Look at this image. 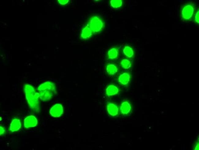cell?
Masks as SVG:
<instances>
[{
  "mask_svg": "<svg viewBox=\"0 0 199 150\" xmlns=\"http://www.w3.org/2000/svg\"><path fill=\"white\" fill-rule=\"evenodd\" d=\"M38 90L40 99L43 101L49 100L56 93L55 85L50 82H47L41 85Z\"/></svg>",
  "mask_w": 199,
  "mask_h": 150,
  "instance_id": "7a4b0ae2",
  "label": "cell"
},
{
  "mask_svg": "<svg viewBox=\"0 0 199 150\" xmlns=\"http://www.w3.org/2000/svg\"><path fill=\"white\" fill-rule=\"evenodd\" d=\"M120 64L122 67L126 69H129L131 66V62L127 59H123L120 62Z\"/></svg>",
  "mask_w": 199,
  "mask_h": 150,
  "instance_id": "e0dca14e",
  "label": "cell"
},
{
  "mask_svg": "<svg viewBox=\"0 0 199 150\" xmlns=\"http://www.w3.org/2000/svg\"><path fill=\"white\" fill-rule=\"evenodd\" d=\"M106 70L108 74L112 75L117 72L118 69L115 65L109 64L107 66Z\"/></svg>",
  "mask_w": 199,
  "mask_h": 150,
  "instance_id": "4fadbf2b",
  "label": "cell"
},
{
  "mask_svg": "<svg viewBox=\"0 0 199 150\" xmlns=\"http://www.w3.org/2000/svg\"><path fill=\"white\" fill-rule=\"evenodd\" d=\"M107 110L108 114L113 117L117 116L119 112L117 106L112 103H109L107 106Z\"/></svg>",
  "mask_w": 199,
  "mask_h": 150,
  "instance_id": "52a82bcc",
  "label": "cell"
},
{
  "mask_svg": "<svg viewBox=\"0 0 199 150\" xmlns=\"http://www.w3.org/2000/svg\"><path fill=\"white\" fill-rule=\"evenodd\" d=\"M199 10L197 11L195 16V21L197 24L199 23Z\"/></svg>",
  "mask_w": 199,
  "mask_h": 150,
  "instance_id": "ac0fdd59",
  "label": "cell"
},
{
  "mask_svg": "<svg viewBox=\"0 0 199 150\" xmlns=\"http://www.w3.org/2000/svg\"><path fill=\"white\" fill-rule=\"evenodd\" d=\"M24 91L30 108L35 112L39 113L40 111L39 93L36 91L33 87L28 84L25 85Z\"/></svg>",
  "mask_w": 199,
  "mask_h": 150,
  "instance_id": "6da1fadb",
  "label": "cell"
},
{
  "mask_svg": "<svg viewBox=\"0 0 199 150\" xmlns=\"http://www.w3.org/2000/svg\"><path fill=\"white\" fill-rule=\"evenodd\" d=\"M111 6L114 9L121 7L123 4L122 0H111L110 2Z\"/></svg>",
  "mask_w": 199,
  "mask_h": 150,
  "instance_id": "2e32d148",
  "label": "cell"
},
{
  "mask_svg": "<svg viewBox=\"0 0 199 150\" xmlns=\"http://www.w3.org/2000/svg\"><path fill=\"white\" fill-rule=\"evenodd\" d=\"M123 52L124 55L128 58H132L134 54L133 50L128 46H125L124 47L123 50Z\"/></svg>",
  "mask_w": 199,
  "mask_h": 150,
  "instance_id": "9a60e30c",
  "label": "cell"
},
{
  "mask_svg": "<svg viewBox=\"0 0 199 150\" xmlns=\"http://www.w3.org/2000/svg\"><path fill=\"white\" fill-rule=\"evenodd\" d=\"M130 74L124 72L121 74L118 78L119 82L123 85H126L128 84L130 79Z\"/></svg>",
  "mask_w": 199,
  "mask_h": 150,
  "instance_id": "ba28073f",
  "label": "cell"
},
{
  "mask_svg": "<svg viewBox=\"0 0 199 150\" xmlns=\"http://www.w3.org/2000/svg\"><path fill=\"white\" fill-rule=\"evenodd\" d=\"M63 107L61 104H57L53 106L50 109V114L54 117H59L63 114Z\"/></svg>",
  "mask_w": 199,
  "mask_h": 150,
  "instance_id": "5b68a950",
  "label": "cell"
},
{
  "mask_svg": "<svg viewBox=\"0 0 199 150\" xmlns=\"http://www.w3.org/2000/svg\"><path fill=\"white\" fill-rule=\"evenodd\" d=\"M0 128H1V133H0V134H1V136H2L5 133V130L4 128L2 126H1Z\"/></svg>",
  "mask_w": 199,
  "mask_h": 150,
  "instance_id": "ffe728a7",
  "label": "cell"
},
{
  "mask_svg": "<svg viewBox=\"0 0 199 150\" xmlns=\"http://www.w3.org/2000/svg\"><path fill=\"white\" fill-rule=\"evenodd\" d=\"M93 33L92 31L88 24L82 30L81 35V38L84 40L88 39L92 36Z\"/></svg>",
  "mask_w": 199,
  "mask_h": 150,
  "instance_id": "9c48e42d",
  "label": "cell"
},
{
  "mask_svg": "<svg viewBox=\"0 0 199 150\" xmlns=\"http://www.w3.org/2000/svg\"><path fill=\"white\" fill-rule=\"evenodd\" d=\"M59 3L62 5H65L67 4L69 2V1H59Z\"/></svg>",
  "mask_w": 199,
  "mask_h": 150,
  "instance_id": "d6986e66",
  "label": "cell"
},
{
  "mask_svg": "<svg viewBox=\"0 0 199 150\" xmlns=\"http://www.w3.org/2000/svg\"><path fill=\"white\" fill-rule=\"evenodd\" d=\"M194 5L192 3L185 5L181 12L182 19L185 20H188L191 19L194 14Z\"/></svg>",
  "mask_w": 199,
  "mask_h": 150,
  "instance_id": "277c9868",
  "label": "cell"
},
{
  "mask_svg": "<svg viewBox=\"0 0 199 150\" xmlns=\"http://www.w3.org/2000/svg\"><path fill=\"white\" fill-rule=\"evenodd\" d=\"M131 110V106L128 102L125 101L122 103L120 107V111L122 114H127L130 112Z\"/></svg>",
  "mask_w": 199,
  "mask_h": 150,
  "instance_id": "7c38bea8",
  "label": "cell"
},
{
  "mask_svg": "<svg viewBox=\"0 0 199 150\" xmlns=\"http://www.w3.org/2000/svg\"><path fill=\"white\" fill-rule=\"evenodd\" d=\"M88 24L93 33L100 32L102 30L104 26L103 21L96 16L92 17Z\"/></svg>",
  "mask_w": 199,
  "mask_h": 150,
  "instance_id": "3957f363",
  "label": "cell"
},
{
  "mask_svg": "<svg viewBox=\"0 0 199 150\" xmlns=\"http://www.w3.org/2000/svg\"><path fill=\"white\" fill-rule=\"evenodd\" d=\"M21 124L20 120L16 119L12 122L9 127L10 130L12 132H15L19 130L21 128Z\"/></svg>",
  "mask_w": 199,
  "mask_h": 150,
  "instance_id": "30bf717a",
  "label": "cell"
},
{
  "mask_svg": "<svg viewBox=\"0 0 199 150\" xmlns=\"http://www.w3.org/2000/svg\"><path fill=\"white\" fill-rule=\"evenodd\" d=\"M106 93L108 97L117 94L119 92L118 88L114 85L108 86L106 89Z\"/></svg>",
  "mask_w": 199,
  "mask_h": 150,
  "instance_id": "8fae6325",
  "label": "cell"
},
{
  "mask_svg": "<svg viewBox=\"0 0 199 150\" xmlns=\"http://www.w3.org/2000/svg\"><path fill=\"white\" fill-rule=\"evenodd\" d=\"M37 123V118L33 115L27 117L24 120V126L27 128L36 127Z\"/></svg>",
  "mask_w": 199,
  "mask_h": 150,
  "instance_id": "8992f818",
  "label": "cell"
},
{
  "mask_svg": "<svg viewBox=\"0 0 199 150\" xmlns=\"http://www.w3.org/2000/svg\"><path fill=\"white\" fill-rule=\"evenodd\" d=\"M118 55V50L115 48L110 49L108 52V56L109 59L113 60L117 58Z\"/></svg>",
  "mask_w": 199,
  "mask_h": 150,
  "instance_id": "5bb4252c",
  "label": "cell"
}]
</instances>
